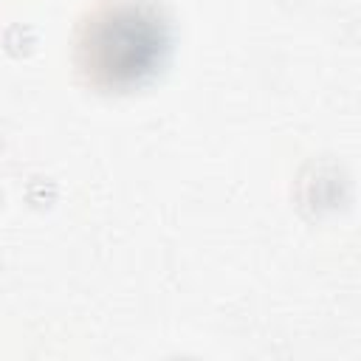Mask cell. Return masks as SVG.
Listing matches in <instances>:
<instances>
[{
    "label": "cell",
    "instance_id": "1",
    "mask_svg": "<svg viewBox=\"0 0 361 361\" xmlns=\"http://www.w3.org/2000/svg\"><path fill=\"white\" fill-rule=\"evenodd\" d=\"M169 48V28L161 14L135 0L99 6L79 28V71L99 87H133L155 73Z\"/></svg>",
    "mask_w": 361,
    "mask_h": 361
}]
</instances>
